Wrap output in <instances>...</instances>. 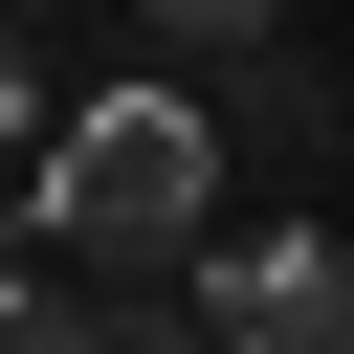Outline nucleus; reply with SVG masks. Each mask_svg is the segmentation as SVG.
Here are the masks:
<instances>
[{
  "label": "nucleus",
  "instance_id": "obj_5",
  "mask_svg": "<svg viewBox=\"0 0 354 354\" xmlns=\"http://www.w3.org/2000/svg\"><path fill=\"white\" fill-rule=\"evenodd\" d=\"M0 133H22V44H0Z\"/></svg>",
  "mask_w": 354,
  "mask_h": 354
},
{
  "label": "nucleus",
  "instance_id": "obj_4",
  "mask_svg": "<svg viewBox=\"0 0 354 354\" xmlns=\"http://www.w3.org/2000/svg\"><path fill=\"white\" fill-rule=\"evenodd\" d=\"M111 22H155V44H243L266 0H111Z\"/></svg>",
  "mask_w": 354,
  "mask_h": 354
},
{
  "label": "nucleus",
  "instance_id": "obj_2",
  "mask_svg": "<svg viewBox=\"0 0 354 354\" xmlns=\"http://www.w3.org/2000/svg\"><path fill=\"white\" fill-rule=\"evenodd\" d=\"M199 332H221V354H354V243H332V221H288V243L199 266Z\"/></svg>",
  "mask_w": 354,
  "mask_h": 354
},
{
  "label": "nucleus",
  "instance_id": "obj_3",
  "mask_svg": "<svg viewBox=\"0 0 354 354\" xmlns=\"http://www.w3.org/2000/svg\"><path fill=\"white\" fill-rule=\"evenodd\" d=\"M0 354H111V310H88L66 266H0Z\"/></svg>",
  "mask_w": 354,
  "mask_h": 354
},
{
  "label": "nucleus",
  "instance_id": "obj_1",
  "mask_svg": "<svg viewBox=\"0 0 354 354\" xmlns=\"http://www.w3.org/2000/svg\"><path fill=\"white\" fill-rule=\"evenodd\" d=\"M22 221H44V266H88V288H177L199 221H221V111H199V88H88V111L22 155Z\"/></svg>",
  "mask_w": 354,
  "mask_h": 354
}]
</instances>
